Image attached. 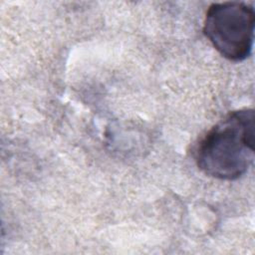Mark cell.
<instances>
[{
  "label": "cell",
  "mask_w": 255,
  "mask_h": 255,
  "mask_svg": "<svg viewBox=\"0 0 255 255\" xmlns=\"http://www.w3.org/2000/svg\"><path fill=\"white\" fill-rule=\"evenodd\" d=\"M254 111L229 113L200 139L195 159L206 175L234 180L245 174L254 160Z\"/></svg>",
  "instance_id": "cell-1"
},
{
  "label": "cell",
  "mask_w": 255,
  "mask_h": 255,
  "mask_svg": "<svg viewBox=\"0 0 255 255\" xmlns=\"http://www.w3.org/2000/svg\"><path fill=\"white\" fill-rule=\"evenodd\" d=\"M255 12L243 2L213 3L209 6L203 33L217 52L225 59L241 62L253 48Z\"/></svg>",
  "instance_id": "cell-2"
}]
</instances>
